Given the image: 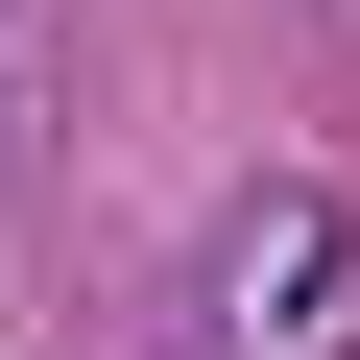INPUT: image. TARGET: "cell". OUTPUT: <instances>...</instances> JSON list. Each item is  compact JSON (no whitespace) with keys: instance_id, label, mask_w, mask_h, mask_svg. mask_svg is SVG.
<instances>
[{"instance_id":"cell-1","label":"cell","mask_w":360,"mask_h":360,"mask_svg":"<svg viewBox=\"0 0 360 360\" xmlns=\"http://www.w3.org/2000/svg\"><path fill=\"white\" fill-rule=\"evenodd\" d=\"M217 312H240L264 360H336V336H360V217H336V193H240V240H217Z\"/></svg>"}]
</instances>
